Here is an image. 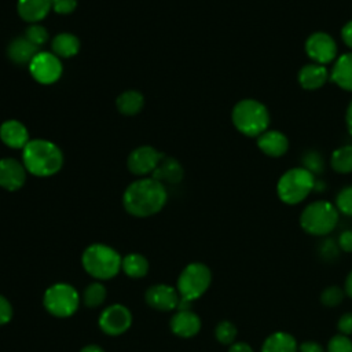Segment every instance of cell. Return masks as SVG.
I'll use <instances>...</instances> for the list:
<instances>
[{
	"label": "cell",
	"instance_id": "cell-1",
	"mask_svg": "<svg viewBox=\"0 0 352 352\" xmlns=\"http://www.w3.org/2000/svg\"><path fill=\"white\" fill-rule=\"evenodd\" d=\"M166 202L165 186L153 179L133 182L124 192L122 204L128 213L136 217H147L160 212Z\"/></svg>",
	"mask_w": 352,
	"mask_h": 352
},
{
	"label": "cell",
	"instance_id": "cell-2",
	"mask_svg": "<svg viewBox=\"0 0 352 352\" xmlns=\"http://www.w3.org/2000/svg\"><path fill=\"white\" fill-rule=\"evenodd\" d=\"M26 170L34 176H51L60 170L63 155L60 148L52 142L36 139L29 140L22 153Z\"/></svg>",
	"mask_w": 352,
	"mask_h": 352
},
{
	"label": "cell",
	"instance_id": "cell-3",
	"mask_svg": "<svg viewBox=\"0 0 352 352\" xmlns=\"http://www.w3.org/2000/svg\"><path fill=\"white\" fill-rule=\"evenodd\" d=\"M231 118L235 128L249 138L260 136L270 125L267 107L254 99L239 100L232 109Z\"/></svg>",
	"mask_w": 352,
	"mask_h": 352
},
{
	"label": "cell",
	"instance_id": "cell-4",
	"mask_svg": "<svg viewBox=\"0 0 352 352\" xmlns=\"http://www.w3.org/2000/svg\"><path fill=\"white\" fill-rule=\"evenodd\" d=\"M121 256L113 248L103 243L89 245L81 257L84 270L96 279H111L121 270Z\"/></svg>",
	"mask_w": 352,
	"mask_h": 352
},
{
	"label": "cell",
	"instance_id": "cell-5",
	"mask_svg": "<svg viewBox=\"0 0 352 352\" xmlns=\"http://www.w3.org/2000/svg\"><path fill=\"white\" fill-rule=\"evenodd\" d=\"M314 173L305 168H293L280 176L276 184V192L282 202L287 205H296L304 201L314 190Z\"/></svg>",
	"mask_w": 352,
	"mask_h": 352
},
{
	"label": "cell",
	"instance_id": "cell-6",
	"mask_svg": "<svg viewBox=\"0 0 352 352\" xmlns=\"http://www.w3.org/2000/svg\"><path fill=\"white\" fill-rule=\"evenodd\" d=\"M338 221V210L327 201H316L305 206L300 216L302 230L311 235H326L334 230Z\"/></svg>",
	"mask_w": 352,
	"mask_h": 352
},
{
	"label": "cell",
	"instance_id": "cell-7",
	"mask_svg": "<svg viewBox=\"0 0 352 352\" xmlns=\"http://www.w3.org/2000/svg\"><path fill=\"white\" fill-rule=\"evenodd\" d=\"M44 308L56 318L72 316L80 305L78 292L69 283L50 286L43 297Z\"/></svg>",
	"mask_w": 352,
	"mask_h": 352
},
{
	"label": "cell",
	"instance_id": "cell-8",
	"mask_svg": "<svg viewBox=\"0 0 352 352\" xmlns=\"http://www.w3.org/2000/svg\"><path fill=\"white\" fill-rule=\"evenodd\" d=\"M212 280L210 270L202 263H191L180 272L177 278V292L180 297L194 301L199 298L209 287Z\"/></svg>",
	"mask_w": 352,
	"mask_h": 352
},
{
	"label": "cell",
	"instance_id": "cell-9",
	"mask_svg": "<svg viewBox=\"0 0 352 352\" xmlns=\"http://www.w3.org/2000/svg\"><path fill=\"white\" fill-rule=\"evenodd\" d=\"M33 78L41 84H52L62 74V63L55 54L38 52L29 63Z\"/></svg>",
	"mask_w": 352,
	"mask_h": 352
},
{
	"label": "cell",
	"instance_id": "cell-10",
	"mask_svg": "<svg viewBox=\"0 0 352 352\" xmlns=\"http://www.w3.org/2000/svg\"><path fill=\"white\" fill-rule=\"evenodd\" d=\"M132 323L131 311L121 304H114L102 311L99 316V327L109 336H120L125 333Z\"/></svg>",
	"mask_w": 352,
	"mask_h": 352
},
{
	"label": "cell",
	"instance_id": "cell-11",
	"mask_svg": "<svg viewBox=\"0 0 352 352\" xmlns=\"http://www.w3.org/2000/svg\"><path fill=\"white\" fill-rule=\"evenodd\" d=\"M305 52L312 60H315V63L324 66L326 63H330L336 59L337 44L330 34L324 32H316L307 38Z\"/></svg>",
	"mask_w": 352,
	"mask_h": 352
},
{
	"label": "cell",
	"instance_id": "cell-12",
	"mask_svg": "<svg viewBox=\"0 0 352 352\" xmlns=\"http://www.w3.org/2000/svg\"><path fill=\"white\" fill-rule=\"evenodd\" d=\"M162 155V153H158L150 146L138 147L128 157V168L133 175L139 176L153 173Z\"/></svg>",
	"mask_w": 352,
	"mask_h": 352
},
{
	"label": "cell",
	"instance_id": "cell-13",
	"mask_svg": "<svg viewBox=\"0 0 352 352\" xmlns=\"http://www.w3.org/2000/svg\"><path fill=\"white\" fill-rule=\"evenodd\" d=\"M180 300V294L177 289L160 283V285H153L150 289L146 292V302L158 311H172L177 308Z\"/></svg>",
	"mask_w": 352,
	"mask_h": 352
},
{
	"label": "cell",
	"instance_id": "cell-14",
	"mask_svg": "<svg viewBox=\"0 0 352 352\" xmlns=\"http://www.w3.org/2000/svg\"><path fill=\"white\" fill-rule=\"evenodd\" d=\"M26 180V168L14 158L0 160V186L8 191L19 190Z\"/></svg>",
	"mask_w": 352,
	"mask_h": 352
},
{
	"label": "cell",
	"instance_id": "cell-15",
	"mask_svg": "<svg viewBox=\"0 0 352 352\" xmlns=\"http://www.w3.org/2000/svg\"><path fill=\"white\" fill-rule=\"evenodd\" d=\"M201 329V319L192 311H177L170 319V330L182 337L190 338L195 336Z\"/></svg>",
	"mask_w": 352,
	"mask_h": 352
},
{
	"label": "cell",
	"instance_id": "cell-16",
	"mask_svg": "<svg viewBox=\"0 0 352 352\" xmlns=\"http://www.w3.org/2000/svg\"><path fill=\"white\" fill-rule=\"evenodd\" d=\"M0 139L11 148H23L29 143V132L19 121L10 120L1 124Z\"/></svg>",
	"mask_w": 352,
	"mask_h": 352
},
{
	"label": "cell",
	"instance_id": "cell-17",
	"mask_svg": "<svg viewBox=\"0 0 352 352\" xmlns=\"http://www.w3.org/2000/svg\"><path fill=\"white\" fill-rule=\"evenodd\" d=\"M257 146L270 157H280L287 151L289 140L279 131H265L257 136Z\"/></svg>",
	"mask_w": 352,
	"mask_h": 352
},
{
	"label": "cell",
	"instance_id": "cell-18",
	"mask_svg": "<svg viewBox=\"0 0 352 352\" xmlns=\"http://www.w3.org/2000/svg\"><path fill=\"white\" fill-rule=\"evenodd\" d=\"M151 177L161 182L162 184L164 183L176 184L183 177V168L177 160H175L172 157L162 155L161 160L158 161L155 169L153 170Z\"/></svg>",
	"mask_w": 352,
	"mask_h": 352
},
{
	"label": "cell",
	"instance_id": "cell-19",
	"mask_svg": "<svg viewBox=\"0 0 352 352\" xmlns=\"http://www.w3.org/2000/svg\"><path fill=\"white\" fill-rule=\"evenodd\" d=\"M327 78V69L319 63H308L298 72V82L304 89H318L324 85Z\"/></svg>",
	"mask_w": 352,
	"mask_h": 352
},
{
	"label": "cell",
	"instance_id": "cell-20",
	"mask_svg": "<svg viewBox=\"0 0 352 352\" xmlns=\"http://www.w3.org/2000/svg\"><path fill=\"white\" fill-rule=\"evenodd\" d=\"M331 81L345 91H352V52L342 54L333 65Z\"/></svg>",
	"mask_w": 352,
	"mask_h": 352
},
{
	"label": "cell",
	"instance_id": "cell-21",
	"mask_svg": "<svg viewBox=\"0 0 352 352\" xmlns=\"http://www.w3.org/2000/svg\"><path fill=\"white\" fill-rule=\"evenodd\" d=\"M16 8L23 21L38 22L52 8V0H18Z\"/></svg>",
	"mask_w": 352,
	"mask_h": 352
},
{
	"label": "cell",
	"instance_id": "cell-22",
	"mask_svg": "<svg viewBox=\"0 0 352 352\" xmlns=\"http://www.w3.org/2000/svg\"><path fill=\"white\" fill-rule=\"evenodd\" d=\"M37 48L34 44H32L25 36L18 37L11 41L8 45V56L12 62L18 65H26L30 63L32 59L38 54Z\"/></svg>",
	"mask_w": 352,
	"mask_h": 352
},
{
	"label": "cell",
	"instance_id": "cell-23",
	"mask_svg": "<svg viewBox=\"0 0 352 352\" xmlns=\"http://www.w3.org/2000/svg\"><path fill=\"white\" fill-rule=\"evenodd\" d=\"M261 352H297V342L292 334L276 331L267 337Z\"/></svg>",
	"mask_w": 352,
	"mask_h": 352
},
{
	"label": "cell",
	"instance_id": "cell-24",
	"mask_svg": "<svg viewBox=\"0 0 352 352\" xmlns=\"http://www.w3.org/2000/svg\"><path fill=\"white\" fill-rule=\"evenodd\" d=\"M51 47L56 56L70 58L78 52L80 41L74 34L60 33V34L55 36V38L51 43Z\"/></svg>",
	"mask_w": 352,
	"mask_h": 352
},
{
	"label": "cell",
	"instance_id": "cell-25",
	"mask_svg": "<svg viewBox=\"0 0 352 352\" xmlns=\"http://www.w3.org/2000/svg\"><path fill=\"white\" fill-rule=\"evenodd\" d=\"M121 270L131 278H143L148 272V261L139 253H131L122 258Z\"/></svg>",
	"mask_w": 352,
	"mask_h": 352
},
{
	"label": "cell",
	"instance_id": "cell-26",
	"mask_svg": "<svg viewBox=\"0 0 352 352\" xmlns=\"http://www.w3.org/2000/svg\"><path fill=\"white\" fill-rule=\"evenodd\" d=\"M144 99L138 91H125L117 98V107L125 116H133L143 107Z\"/></svg>",
	"mask_w": 352,
	"mask_h": 352
},
{
	"label": "cell",
	"instance_id": "cell-27",
	"mask_svg": "<svg viewBox=\"0 0 352 352\" xmlns=\"http://www.w3.org/2000/svg\"><path fill=\"white\" fill-rule=\"evenodd\" d=\"M331 168L337 173H351L352 172V146H342L333 151L330 160Z\"/></svg>",
	"mask_w": 352,
	"mask_h": 352
},
{
	"label": "cell",
	"instance_id": "cell-28",
	"mask_svg": "<svg viewBox=\"0 0 352 352\" xmlns=\"http://www.w3.org/2000/svg\"><path fill=\"white\" fill-rule=\"evenodd\" d=\"M106 287L99 282H94L85 287L82 301L88 308H96L103 304V301L106 300Z\"/></svg>",
	"mask_w": 352,
	"mask_h": 352
},
{
	"label": "cell",
	"instance_id": "cell-29",
	"mask_svg": "<svg viewBox=\"0 0 352 352\" xmlns=\"http://www.w3.org/2000/svg\"><path fill=\"white\" fill-rule=\"evenodd\" d=\"M214 336L217 338L219 342L221 344H234L235 337H236V327L228 322V320H223L216 326L214 330Z\"/></svg>",
	"mask_w": 352,
	"mask_h": 352
},
{
	"label": "cell",
	"instance_id": "cell-30",
	"mask_svg": "<svg viewBox=\"0 0 352 352\" xmlns=\"http://www.w3.org/2000/svg\"><path fill=\"white\" fill-rule=\"evenodd\" d=\"M336 208L338 212L352 216V186L344 187L336 198Z\"/></svg>",
	"mask_w": 352,
	"mask_h": 352
},
{
	"label": "cell",
	"instance_id": "cell-31",
	"mask_svg": "<svg viewBox=\"0 0 352 352\" xmlns=\"http://www.w3.org/2000/svg\"><path fill=\"white\" fill-rule=\"evenodd\" d=\"M342 298H344V292L341 287L336 285L326 287L320 294V301L326 307H336L342 301Z\"/></svg>",
	"mask_w": 352,
	"mask_h": 352
},
{
	"label": "cell",
	"instance_id": "cell-32",
	"mask_svg": "<svg viewBox=\"0 0 352 352\" xmlns=\"http://www.w3.org/2000/svg\"><path fill=\"white\" fill-rule=\"evenodd\" d=\"M25 37L32 43L34 44L36 47H40L43 45L47 40H48V32L45 30L44 26L41 25H30L26 32H25Z\"/></svg>",
	"mask_w": 352,
	"mask_h": 352
},
{
	"label": "cell",
	"instance_id": "cell-33",
	"mask_svg": "<svg viewBox=\"0 0 352 352\" xmlns=\"http://www.w3.org/2000/svg\"><path fill=\"white\" fill-rule=\"evenodd\" d=\"M327 352H352V341L344 334H337L329 341Z\"/></svg>",
	"mask_w": 352,
	"mask_h": 352
},
{
	"label": "cell",
	"instance_id": "cell-34",
	"mask_svg": "<svg viewBox=\"0 0 352 352\" xmlns=\"http://www.w3.org/2000/svg\"><path fill=\"white\" fill-rule=\"evenodd\" d=\"M77 6V0H52V8L58 14H69L74 11Z\"/></svg>",
	"mask_w": 352,
	"mask_h": 352
},
{
	"label": "cell",
	"instance_id": "cell-35",
	"mask_svg": "<svg viewBox=\"0 0 352 352\" xmlns=\"http://www.w3.org/2000/svg\"><path fill=\"white\" fill-rule=\"evenodd\" d=\"M12 318V307L10 301L0 294V324H6Z\"/></svg>",
	"mask_w": 352,
	"mask_h": 352
},
{
	"label": "cell",
	"instance_id": "cell-36",
	"mask_svg": "<svg viewBox=\"0 0 352 352\" xmlns=\"http://www.w3.org/2000/svg\"><path fill=\"white\" fill-rule=\"evenodd\" d=\"M337 327L340 330V334L349 336L352 334V312H346L340 316Z\"/></svg>",
	"mask_w": 352,
	"mask_h": 352
},
{
	"label": "cell",
	"instance_id": "cell-37",
	"mask_svg": "<svg viewBox=\"0 0 352 352\" xmlns=\"http://www.w3.org/2000/svg\"><path fill=\"white\" fill-rule=\"evenodd\" d=\"M304 164H305V169H308L311 173L322 170V161L315 153H308L305 155Z\"/></svg>",
	"mask_w": 352,
	"mask_h": 352
},
{
	"label": "cell",
	"instance_id": "cell-38",
	"mask_svg": "<svg viewBox=\"0 0 352 352\" xmlns=\"http://www.w3.org/2000/svg\"><path fill=\"white\" fill-rule=\"evenodd\" d=\"M338 243H340V248H341L344 252L351 253V252H352V230L344 231V232L340 235V238H338Z\"/></svg>",
	"mask_w": 352,
	"mask_h": 352
},
{
	"label": "cell",
	"instance_id": "cell-39",
	"mask_svg": "<svg viewBox=\"0 0 352 352\" xmlns=\"http://www.w3.org/2000/svg\"><path fill=\"white\" fill-rule=\"evenodd\" d=\"M298 352H324L323 348L315 341H304L298 346Z\"/></svg>",
	"mask_w": 352,
	"mask_h": 352
},
{
	"label": "cell",
	"instance_id": "cell-40",
	"mask_svg": "<svg viewBox=\"0 0 352 352\" xmlns=\"http://www.w3.org/2000/svg\"><path fill=\"white\" fill-rule=\"evenodd\" d=\"M341 37H342V41L349 48H352V21H349L348 23L344 25V28L341 29Z\"/></svg>",
	"mask_w": 352,
	"mask_h": 352
},
{
	"label": "cell",
	"instance_id": "cell-41",
	"mask_svg": "<svg viewBox=\"0 0 352 352\" xmlns=\"http://www.w3.org/2000/svg\"><path fill=\"white\" fill-rule=\"evenodd\" d=\"M228 352H253V349L250 348V345H249V344L239 341V342H234V344H231V346H230V351H228Z\"/></svg>",
	"mask_w": 352,
	"mask_h": 352
},
{
	"label": "cell",
	"instance_id": "cell-42",
	"mask_svg": "<svg viewBox=\"0 0 352 352\" xmlns=\"http://www.w3.org/2000/svg\"><path fill=\"white\" fill-rule=\"evenodd\" d=\"M345 120H346V126H348V131L349 133L352 135V100L346 109V116H345Z\"/></svg>",
	"mask_w": 352,
	"mask_h": 352
},
{
	"label": "cell",
	"instance_id": "cell-43",
	"mask_svg": "<svg viewBox=\"0 0 352 352\" xmlns=\"http://www.w3.org/2000/svg\"><path fill=\"white\" fill-rule=\"evenodd\" d=\"M345 292L346 294L352 298V271L348 274L346 280H345Z\"/></svg>",
	"mask_w": 352,
	"mask_h": 352
},
{
	"label": "cell",
	"instance_id": "cell-44",
	"mask_svg": "<svg viewBox=\"0 0 352 352\" xmlns=\"http://www.w3.org/2000/svg\"><path fill=\"white\" fill-rule=\"evenodd\" d=\"M80 352H104L99 345H87Z\"/></svg>",
	"mask_w": 352,
	"mask_h": 352
}]
</instances>
